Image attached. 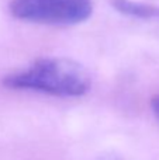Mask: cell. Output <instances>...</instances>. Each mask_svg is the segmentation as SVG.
Here are the masks:
<instances>
[{
	"label": "cell",
	"mask_w": 159,
	"mask_h": 160,
	"mask_svg": "<svg viewBox=\"0 0 159 160\" xmlns=\"http://www.w3.org/2000/svg\"><path fill=\"white\" fill-rule=\"evenodd\" d=\"M4 86L10 88L35 90L62 97H78L90 87L89 72L66 58H42L28 68L8 75Z\"/></svg>",
	"instance_id": "1"
},
{
	"label": "cell",
	"mask_w": 159,
	"mask_h": 160,
	"mask_svg": "<svg viewBox=\"0 0 159 160\" xmlns=\"http://www.w3.org/2000/svg\"><path fill=\"white\" fill-rule=\"evenodd\" d=\"M109 160H114V159H109Z\"/></svg>",
	"instance_id": "5"
},
{
	"label": "cell",
	"mask_w": 159,
	"mask_h": 160,
	"mask_svg": "<svg viewBox=\"0 0 159 160\" xmlns=\"http://www.w3.org/2000/svg\"><path fill=\"white\" fill-rule=\"evenodd\" d=\"M111 4L118 13L142 20L159 18V6L148 4L134 0H111Z\"/></svg>",
	"instance_id": "3"
},
{
	"label": "cell",
	"mask_w": 159,
	"mask_h": 160,
	"mask_svg": "<svg viewBox=\"0 0 159 160\" xmlns=\"http://www.w3.org/2000/svg\"><path fill=\"white\" fill-rule=\"evenodd\" d=\"M10 13L16 18L47 25H75L92 16V0H13Z\"/></svg>",
	"instance_id": "2"
},
{
	"label": "cell",
	"mask_w": 159,
	"mask_h": 160,
	"mask_svg": "<svg viewBox=\"0 0 159 160\" xmlns=\"http://www.w3.org/2000/svg\"><path fill=\"white\" fill-rule=\"evenodd\" d=\"M152 110H154V114L156 115V118L159 119V96H156L152 100Z\"/></svg>",
	"instance_id": "4"
}]
</instances>
